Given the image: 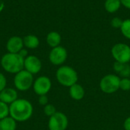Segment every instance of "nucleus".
<instances>
[{"label":"nucleus","instance_id":"f257e3e1","mask_svg":"<svg viewBox=\"0 0 130 130\" xmlns=\"http://www.w3.org/2000/svg\"><path fill=\"white\" fill-rule=\"evenodd\" d=\"M34 108L32 104L26 99H17L9 105V116L16 122H25L30 119Z\"/></svg>","mask_w":130,"mask_h":130},{"label":"nucleus","instance_id":"f03ea898","mask_svg":"<svg viewBox=\"0 0 130 130\" xmlns=\"http://www.w3.org/2000/svg\"><path fill=\"white\" fill-rule=\"evenodd\" d=\"M24 59L18 53H8L1 59V66L2 69L11 74H17L24 69Z\"/></svg>","mask_w":130,"mask_h":130},{"label":"nucleus","instance_id":"7ed1b4c3","mask_svg":"<svg viewBox=\"0 0 130 130\" xmlns=\"http://www.w3.org/2000/svg\"><path fill=\"white\" fill-rule=\"evenodd\" d=\"M58 82L65 86L70 88L78 82V74L76 71L68 66H63L59 68L56 73Z\"/></svg>","mask_w":130,"mask_h":130},{"label":"nucleus","instance_id":"20e7f679","mask_svg":"<svg viewBox=\"0 0 130 130\" xmlns=\"http://www.w3.org/2000/svg\"><path fill=\"white\" fill-rule=\"evenodd\" d=\"M34 77L31 73L23 69L15 74L14 78V85L17 90L26 91L29 90L34 84Z\"/></svg>","mask_w":130,"mask_h":130},{"label":"nucleus","instance_id":"39448f33","mask_svg":"<svg viewBox=\"0 0 130 130\" xmlns=\"http://www.w3.org/2000/svg\"><path fill=\"white\" fill-rule=\"evenodd\" d=\"M120 78L113 74L105 75L100 82L101 90L106 94H113L120 89Z\"/></svg>","mask_w":130,"mask_h":130},{"label":"nucleus","instance_id":"423d86ee","mask_svg":"<svg viewBox=\"0 0 130 130\" xmlns=\"http://www.w3.org/2000/svg\"><path fill=\"white\" fill-rule=\"evenodd\" d=\"M112 56L117 62L128 63L130 61V46L125 43H117L111 50Z\"/></svg>","mask_w":130,"mask_h":130},{"label":"nucleus","instance_id":"0eeeda50","mask_svg":"<svg viewBox=\"0 0 130 130\" xmlns=\"http://www.w3.org/2000/svg\"><path fill=\"white\" fill-rule=\"evenodd\" d=\"M68 125V118L62 112H56L50 117L48 121L49 130H66Z\"/></svg>","mask_w":130,"mask_h":130},{"label":"nucleus","instance_id":"6e6552de","mask_svg":"<svg viewBox=\"0 0 130 130\" xmlns=\"http://www.w3.org/2000/svg\"><path fill=\"white\" fill-rule=\"evenodd\" d=\"M32 87L34 91L37 95H46L52 88V82L48 77L40 76L34 82Z\"/></svg>","mask_w":130,"mask_h":130},{"label":"nucleus","instance_id":"1a4fd4ad","mask_svg":"<svg viewBox=\"0 0 130 130\" xmlns=\"http://www.w3.org/2000/svg\"><path fill=\"white\" fill-rule=\"evenodd\" d=\"M67 51L66 50L60 46L54 47L50 53L49 59L50 62L55 66L62 65L67 59Z\"/></svg>","mask_w":130,"mask_h":130},{"label":"nucleus","instance_id":"9d476101","mask_svg":"<svg viewBox=\"0 0 130 130\" xmlns=\"http://www.w3.org/2000/svg\"><path fill=\"white\" fill-rule=\"evenodd\" d=\"M24 68L32 75H35L40 72L42 63L38 57L35 56H28L24 59Z\"/></svg>","mask_w":130,"mask_h":130},{"label":"nucleus","instance_id":"9b49d317","mask_svg":"<svg viewBox=\"0 0 130 130\" xmlns=\"http://www.w3.org/2000/svg\"><path fill=\"white\" fill-rule=\"evenodd\" d=\"M24 46V41L23 39H21L20 37L14 36L11 37L7 43H6V48L8 53H18Z\"/></svg>","mask_w":130,"mask_h":130},{"label":"nucleus","instance_id":"f8f14e48","mask_svg":"<svg viewBox=\"0 0 130 130\" xmlns=\"http://www.w3.org/2000/svg\"><path fill=\"white\" fill-rule=\"evenodd\" d=\"M18 99V92L15 89L11 88H5L0 91V101L7 104H11Z\"/></svg>","mask_w":130,"mask_h":130},{"label":"nucleus","instance_id":"ddd939ff","mask_svg":"<svg viewBox=\"0 0 130 130\" xmlns=\"http://www.w3.org/2000/svg\"><path fill=\"white\" fill-rule=\"evenodd\" d=\"M69 94L72 99L80 101L85 96V90L82 85L76 83L69 88Z\"/></svg>","mask_w":130,"mask_h":130},{"label":"nucleus","instance_id":"4468645a","mask_svg":"<svg viewBox=\"0 0 130 130\" xmlns=\"http://www.w3.org/2000/svg\"><path fill=\"white\" fill-rule=\"evenodd\" d=\"M17 122L11 117L0 120V130H16Z\"/></svg>","mask_w":130,"mask_h":130},{"label":"nucleus","instance_id":"2eb2a0df","mask_svg":"<svg viewBox=\"0 0 130 130\" xmlns=\"http://www.w3.org/2000/svg\"><path fill=\"white\" fill-rule=\"evenodd\" d=\"M46 42L48 45L53 48L56 47L59 45L61 42V36L59 33L56 31H52L49 33L46 36Z\"/></svg>","mask_w":130,"mask_h":130},{"label":"nucleus","instance_id":"dca6fc26","mask_svg":"<svg viewBox=\"0 0 130 130\" xmlns=\"http://www.w3.org/2000/svg\"><path fill=\"white\" fill-rule=\"evenodd\" d=\"M23 41H24V45L27 48L32 49V50L36 49L40 44V40L38 37L33 34L27 35L26 37H24Z\"/></svg>","mask_w":130,"mask_h":130},{"label":"nucleus","instance_id":"f3484780","mask_svg":"<svg viewBox=\"0 0 130 130\" xmlns=\"http://www.w3.org/2000/svg\"><path fill=\"white\" fill-rule=\"evenodd\" d=\"M114 70L120 74L122 76L127 78L130 76V66L127 65V63H122L119 62H116L113 66Z\"/></svg>","mask_w":130,"mask_h":130},{"label":"nucleus","instance_id":"a211bd4d","mask_svg":"<svg viewBox=\"0 0 130 130\" xmlns=\"http://www.w3.org/2000/svg\"><path fill=\"white\" fill-rule=\"evenodd\" d=\"M121 5L120 0H106L104 3V7L107 11L109 13L116 12Z\"/></svg>","mask_w":130,"mask_h":130},{"label":"nucleus","instance_id":"6ab92c4d","mask_svg":"<svg viewBox=\"0 0 130 130\" xmlns=\"http://www.w3.org/2000/svg\"><path fill=\"white\" fill-rule=\"evenodd\" d=\"M120 29L123 35L125 37L130 39V19H126L123 21Z\"/></svg>","mask_w":130,"mask_h":130},{"label":"nucleus","instance_id":"aec40b11","mask_svg":"<svg viewBox=\"0 0 130 130\" xmlns=\"http://www.w3.org/2000/svg\"><path fill=\"white\" fill-rule=\"evenodd\" d=\"M9 116V106L0 101V120Z\"/></svg>","mask_w":130,"mask_h":130},{"label":"nucleus","instance_id":"412c9836","mask_svg":"<svg viewBox=\"0 0 130 130\" xmlns=\"http://www.w3.org/2000/svg\"><path fill=\"white\" fill-rule=\"evenodd\" d=\"M43 112L45 113L46 116L50 117H52L53 114H55L57 111L56 110V107L53 105V104H46V106H44V108H43Z\"/></svg>","mask_w":130,"mask_h":130},{"label":"nucleus","instance_id":"4be33fe9","mask_svg":"<svg viewBox=\"0 0 130 130\" xmlns=\"http://www.w3.org/2000/svg\"><path fill=\"white\" fill-rule=\"evenodd\" d=\"M120 89L123 91H129L130 90V79L128 78H124L120 79Z\"/></svg>","mask_w":130,"mask_h":130},{"label":"nucleus","instance_id":"5701e85b","mask_svg":"<svg viewBox=\"0 0 130 130\" xmlns=\"http://www.w3.org/2000/svg\"><path fill=\"white\" fill-rule=\"evenodd\" d=\"M122 24H123V21L120 18H114L111 21V25L115 28L121 27Z\"/></svg>","mask_w":130,"mask_h":130},{"label":"nucleus","instance_id":"b1692460","mask_svg":"<svg viewBox=\"0 0 130 130\" xmlns=\"http://www.w3.org/2000/svg\"><path fill=\"white\" fill-rule=\"evenodd\" d=\"M6 85H7V79L5 76L0 72V91H2L3 89L6 88Z\"/></svg>","mask_w":130,"mask_h":130},{"label":"nucleus","instance_id":"393cba45","mask_svg":"<svg viewBox=\"0 0 130 130\" xmlns=\"http://www.w3.org/2000/svg\"><path fill=\"white\" fill-rule=\"evenodd\" d=\"M38 102L39 104L41 106H46V104H48V98L46 95H41L39 97L38 99Z\"/></svg>","mask_w":130,"mask_h":130},{"label":"nucleus","instance_id":"a878e982","mask_svg":"<svg viewBox=\"0 0 130 130\" xmlns=\"http://www.w3.org/2000/svg\"><path fill=\"white\" fill-rule=\"evenodd\" d=\"M123 127H124L125 130H130V117L126 118V120L124 121Z\"/></svg>","mask_w":130,"mask_h":130},{"label":"nucleus","instance_id":"bb28decb","mask_svg":"<svg viewBox=\"0 0 130 130\" xmlns=\"http://www.w3.org/2000/svg\"><path fill=\"white\" fill-rule=\"evenodd\" d=\"M18 54H19L21 56H22L24 59H25L27 56H27V54H28L27 50H25V49H22V50L18 53Z\"/></svg>","mask_w":130,"mask_h":130},{"label":"nucleus","instance_id":"cd10ccee","mask_svg":"<svg viewBox=\"0 0 130 130\" xmlns=\"http://www.w3.org/2000/svg\"><path fill=\"white\" fill-rule=\"evenodd\" d=\"M120 2L123 5L130 9V0H120Z\"/></svg>","mask_w":130,"mask_h":130},{"label":"nucleus","instance_id":"c85d7f7f","mask_svg":"<svg viewBox=\"0 0 130 130\" xmlns=\"http://www.w3.org/2000/svg\"><path fill=\"white\" fill-rule=\"evenodd\" d=\"M5 6V2L4 0H0V12L3 10Z\"/></svg>","mask_w":130,"mask_h":130}]
</instances>
